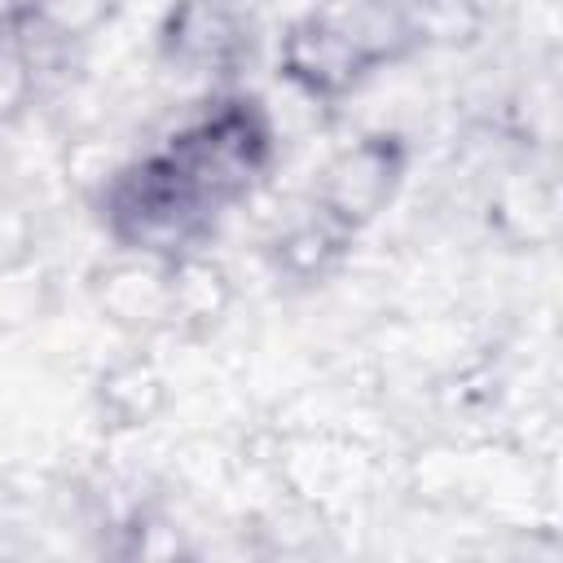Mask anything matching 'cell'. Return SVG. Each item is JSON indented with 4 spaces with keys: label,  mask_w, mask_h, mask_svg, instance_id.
<instances>
[{
    "label": "cell",
    "mask_w": 563,
    "mask_h": 563,
    "mask_svg": "<svg viewBox=\"0 0 563 563\" xmlns=\"http://www.w3.org/2000/svg\"><path fill=\"white\" fill-rule=\"evenodd\" d=\"M268 150V132L255 110L229 106L158 154L136 163L110 202L114 229L136 246H180L202 233L233 198L246 194Z\"/></svg>",
    "instance_id": "obj_1"
}]
</instances>
